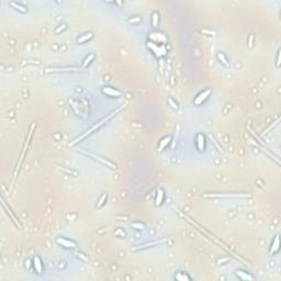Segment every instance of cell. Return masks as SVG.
I'll use <instances>...</instances> for the list:
<instances>
[{
  "label": "cell",
  "instance_id": "cell-24",
  "mask_svg": "<svg viewBox=\"0 0 281 281\" xmlns=\"http://www.w3.org/2000/svg\"><path fill=\"white\" fill-rule=\"evenodd\" d=\"M277 67H280V51H278V53H277Z\"/></svg>",
  "mask_w": 281,
  "mask_h": 281
},
{
  "label": "cell",
  "instance_id": "cell-11",
  "mask_svg": "<svg viewBox=\"0 0 281 281\" xmlns=\"http://www.w3.org/2000/svg\"><path fill=\"white\" fill-rule=\"evenodd\" d=\"M175 280L178 281H190L191 277L189 276L187 272H183V271H178L175 275Z\"/></svg>",
  "mask_w": 281,
  "mask_h": 281
},
{
  "label": "cell",
  "instance_id": "cell-6",
  "mask_svg": "<svg viewBox=\"0 0 281 281\" xmlns=\"http://www.w3.org/2000/svg\"><path fill=\"white\" fill-rule=\"evenodd\" d=\"M204 196H207V198H248V196H250L249 194H218V193H214V194H205Z\"/></svg>",
  "mask_w": 281,
  "mask_h": 281
},
{
  "label": "cell",
  "instance_id": "cell-3",
  "mask_svg": "<svg viewBox=\"0 0 281 281\" xmlns=\"http://www.w3.org/2000/svg\"><path fill=\"white\" fill-rule=\"evenodd\" d=\"M102 92L104 93L108 97H111V98H119L122 95V92L120 90H117V88L113 87H103L102 88Z\"/></svg>",
  "mask_w": 281,
  "mask_h": 281
},
{
  "label": "cell",
  "instance_id": "cell-7",
  "mask_svg": "<svg viewBox=\"0 0 281 281\" xmlns=\"http://www.w3.org/2000/svg\"><path fill=\"white\" fill-rule=\"evenodd\" d=\"M33 267H34V269H35L38 275H41L42 271H43V265H42L41 258L38 256H35L33 258Z\"/></svg>",
  "mask_w": 281,
  "mask_h": 281
},
{
  "label": "cell",
  "instance_id": "cell-21",
  "mask_svg": "<svg viewBox=\"0 0 281 281\" xmlns=\"http://www.w3.org/2000/svg\"><path fill=\"white\" fill-rule=\"evenodd\" d=\"M157 23H158V13H157V12H154V14H153V25L154 27H156Z\"/></svg>",
  "mask_w": 281,
  "mask_h": 281
},
{
  "label": "cell",
  "instance_id": "cell-16",
  "mask_svg": "<svg viewBox=\"0 0 281 281\" xmlns=\"http://www.w3.org/2000/svg\"><path fill=\"white\" fill-rule=\"evenodd\" d=\"M279 250V236L276 235L275 236V240H273V243L271 244V248H270V253L275 254Z\"/></svg>",
  "mask_w": 281,
  "mask_h": 281
},
{
  "label": "cell",
  "instance_id": "cell-2",
  "mask_svg": "<svg viewBox=\"0 0 281 281\" xmlns=\"http://www.w3.org/2000/svg\"><path fill=\"white\" fill-rule=\"evenodd\" d=\"M56 243L58 244V245L63 246V247H65V248H68V249H74L76 248V243H75L74 240H68V238H65V237H58L57 240H56Z\"/></svg>",
  "mask_w": 281,
  "mask_h": 281
},
{
  "label": "cell",
  "instance_id": "cell-22",
  "mask_svg": "<svg viewBox=\"0 0 281 281\" xmlns=\"http://www.w3.org/2000/svg\"><path fill=\"white\" fill-rule=\"evenodd\" d=\"M133 229H144V225L143 224H141V223H133L131 225Z\"/></svg>",
  "mask_w": 281,
  "mask_h": 281
},
{
  "label": "cell",
  "instance_id": "cell-23",
  "mask_svg": "<svg viewBox=\"0 0 281 281\" xmlns=\"http://www.w3.org/2000/svg\"><path fill=\"white\" fill-rule=\"evenodd\" d=\"M59 27H58V29H56V30H55V33H56V34H58L60 31L66 30V24H62V25H59Z\"/></svg>",
  "mask_w": 281,
  "mask_h": 281
},
{
  "label": "cell",
  "instance_id": "cell-14",
  "mask_svg": "<svg viewBox=\"0 0 281 281\" xmlns=\"http://www.w3.org/2000/svg\"><path fill=\"white\" fill-rule=\"evenodd\" d=\"M9 5L12 7V8H14L16 10L20 11V12H22V13H25L27 11V7H24L23 5H20V3H16V2H10Z\"/></svg>",
  "mask_w": 281,
  "mask_h": 281
},
{
  "label": "cell",
  "instance_id": "cell-10",
  "mask_svg": "<svg viewBox=\"0 0 281 281\" xmlns=\"http://www.w3.org/2000/svg\"><path fill=\"white\" fill-rule=\"evenodd\" d=\"M204 144H205L204 135L199 133L198 134V136H196V146H198V150H199L200 152L204 150Z\"/></svg>",
  "mask_w": 281,
  "mask_h": 281
},
{
  "label": "cell",
  "instance_id": "cell-8",
  "mask_svg": "<svg viewBox=\"0 0 281 281\" xmlns=\"http://www.w3.org/2000/svg\"><path fill=\"white\" fill-rule=\"evenodd\" d=\"M236 276H237V278L240 279V280H254L255 279L254 276H251L249 272L244 271V270H237L236 271Z\"/></svg>",
  "mask_w": 281,
  "mask_h": 281
},
{
  "label": "cell",
  "instance_id": "cell-13",
  "mask_svg": "<svg viewBox=\"0 0 281 281\" xmlns=\"http://www.w3.org/2000/svg\"><path fill=\"white\" fill-rule=\"evenodd\" d=\"M92 33L89 32V33H86V34H84V35H81L79 38H77V43L78 44H82V43H86V42L90 41L91 38H92Z\"/></svg>",
  "mask_w": 281,
  "mask_h": 281
},
{
  "label": "cell",
  "instance_id": "cell-4",
  "mask_svg": "<svg viewBox=\"0 0 281 281\" xmlns=\"http://www.w3.org/2000/svg\"><path fill=\"white\" fill-rule=\"evenodd\" d=\"M82 153L85 154V155H87V156H90V157H92V158H93V159H95V160L100 161L101 164H103V165H106V166L110 167L111 169H115V168H117V165H115V164H112L111 161H109V160H108V159H106V158H101L100 156L93 155V154H91V153H87V152H82Z\"/></svg>",
  "mask_w": 281,
  "mask_h": 281
},
{
  "label": "cell",
  "instance_id": "cell-12",
  "mask_svg": "<svg viewBox=\"0 0 281 281\" xmlns=\"http://www.w3.org/2000/svg\"><path fill=\"white\" fill-rule=\"evenodd\" d=\"M164 198H165L164 189L159 188L158 191H157V194H156V198H155L156 205H161V203H163V201H164Z\"/></svg>",
  "mask_w": 281,
  "mask_h": 281
},
{
  "label": "cell",
  "instance_id": "cell-1",
  "mask_svg": "<svg viewBox=\"0 0 281 281\" xmlns=\"http://www.w3.org/2000/svg\"><path fill=\"white\" fill-rule=\"evenodd\" d=\"M120 110H121V109H117L115 112H112V113H110V114L108 115V117H103V119H102V120H101L100 122H98V123H97V124H95V125H93L92 128H91L90 130H89V131H87V133H85V134H84V135H81V136H80L79 139H77L76 141H75V142L73 143V144H75V143H77V142H79V139H84V137H86V136H87V135H89V134H91V133H92V132L95 131V130H97V128H99L101 125H103V123H104V122H106V121L109 120L110 117H111L112 115H113V113H117V112H119V111H120Z\"/></svg>",
  "mask_w": 281,
  "mask_h": 281
},
{
  "label": "cell",
  "instance_id": "cell-15",
  "mask_svg": "<svg viewBox=\"0 0 281 281\" xmlns=\"http://www.w3.org/2000/svg\"><path fill=\"white\" fill-rule=\"evenodd\" d=\"M170 141H171V137H170V136H166V137H164V139H161L160 142H159V147H158L159 152H161V150H164L167 145L170 143Z\"/></svg>",
  "mask_w": 281,
  "mask_h": 281
},
{
  "label": "cell",
  "instance_id": "cell-17",
  "mask_svg": "<svg viewBox=\"0 0 281 281\" xmlns=\"http://www.w3.org/2000/svg\"><path fill=\"white\" fill-rule=\"evenodd\" d=\"M95 59V54H90L89 56H87V57L85 58V60H84V64H82V66L84 67H86L87 65H89V64L91 63V60Z\"/></svg>",
  "mask_w": 281,
  "mask_h": 281
},
{
  "label": "cell",
  "instance_id": "cell-20",
  "mask_svg": "<svg viewBox=\"0 0 281 281\" xmlns=\"http://www.w3.org/2000/svg\"><path fill=\"white\" fill-rule=\"evenodd\" d=\"M168 102H169V106H171L174 110H178V109H179V106H178V103H177V102H175L172 98L168 99Z\"/></svg>",
  "mask_w": 281,
  "mask_h": 281
},
{
  "label": "cell",
  "instance_id": "cell-25",
  "mask_svg": "<svg viewBox=\"0 0 281 281\" xmlns=\"http://www.w3.org/2000/svg\"><path fill=\"white\" fill-rule=\"evenodd\" d=\"M135 19H131L130 20V22H139L141 21V18H139V16H134Z\"/></svg>",
  "mask_w": 281,
  "mask_h": 281
},
{
  "label": "cell",
  "instance_id": "cell-19",
  "mask_svg": "<svg viewBox=\"0 0 281 281\" xmlns=\"http://www.w3.org/2000/svg\"><path fill=\"white\" fill-rule=\"evenodd\" d=\"M218 58L220 60H221V63L223 64V65H225V66H227L229 65V63H227V59H226V57H225V55L223 54V53H218Z\"/></svg>",
  "mask_w": 281,
  "mask_h": 281
},
{
  "label": "cell",
  "instance_id": "cell-5",
  "mask_svg": "<svg viewBox=\"0 0 281 281\" xmlns=\"http://www.w3.org/2000/svg\"><path fill=\"white\" fill-rule=\"evenodd\" d=\"M211 95V89H207V90L202 91V92L199 93V95H196V98L194 99V104H196V106L202 104L207 98H209V95Z\"/></svg>",
  "mask_w": 281,
  "mask_h": 281
},
{
  "label": "cell",
  "instance_id": "cell-9",
  "mask_svg": "<svg viewBox=\"0 0 281 281\" xmlns=\"http://www.w3.org/2000/svg\"><path fill=\"white\" fill-rule=\"evenodd\" d=\"M78 67H53V68H46L47 73H57V71H73V70H78Z\"/></svg>",
  "mask_w": 281,
  "mask_h": 281
},
{
  "label": "cell",
  "instance_id": "cell-18",
  "mask_svg": "<svg viewBox=\"0 0 281 281\" xmlns=\"http://www.w3.org/2000/svg\"><path fill=\"white\" fill-rule=\"evenodd\" d=\"M106 196H108V194L106 193H103L102 196H101V198L99 199V201H98V204H97V207L100 209V207L104 204V202H106Z\"/></svg>",
  "mask_w": 281,
  "mask_h": 281
}]
</instances>
